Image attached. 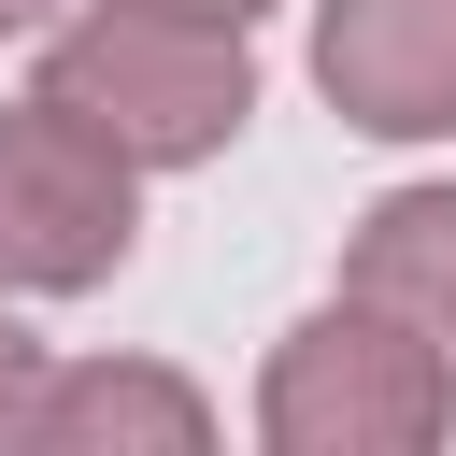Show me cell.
<instances>
[{
	"label": "cell",
	"mask_w": 456,
	"mask_h": 456,
	"mask_svg": "<svg viewBox=\"0 0 456 456\" xmlns=\"http://www.w3.org/2000/svg\"><path fill=\"white\" fill-rule=\"evenodd\" d=\"M43 370H57V356H43V342L14 328V299H0V456H28V399H43Z\"/></svg>",
	"instance_id": "cell-7"
},
{
	"label": "cell",
	"mask_w": 456,
	"mask_h": 456,
	"mask_svg": "<svg viewBox=\"0 0 456 456\" xmlns=\"http://www.w3.org/2000/svg\"><path fill=\"white\" fill-rule=\"evenodd\" d=\"M157 14H214V28H256L271 0H157Z\"/></svg>",
	"instance_id": "cell-8"
},
{
	"label": "cell",
	"mask_w": 456,
	"mask_h": 456,
	"mask_svg": "<svg viewBox=\"0 0 456 456\" xmlns=\"http://www.w3.org/2000/svg\"><path fill=\"white\" fill-rule=\"evenodd\" d=\"M342 299L399 314L442 370H456V185H385L342 242Z\"/></svg>",
	"instance_id": "cell-6"
},
{
	"label": "cell",
	"mask_w": 456,
	"mask_h": 456,
	"mask_svg": "<svg viewBox=\"0 0 456 456\" xmlns=\"http://www.w3.org/2000/svg\"><path fill=\"white\" fill-rule=\"evenodd\" d=\"M142 242V157H114L71 100H0V299H86Z\"/></svg>",
	"instance_id": "cell-3"
},
{
	"label": "cell",
	"mask_w": 456,
	"mask_h": 456,
	"mask_svg": "<svg viewBox=\"0 0 456 456\" xmlns=\"http://www.w3.org/2000/svg\"><path fill=\"white\" fill-rule=\"evenodd\" d=\"M314 86L370 142H456V0H314Z\"/></svg>",
	"instance_id": "cell-4"
},
{
	"label": "cell",
	"mask_w": 456,
	"mask_h": 456,
	"mask_svg": "<svg viewBox=\"0 0 456 456\" xmlns=\"http://www.w3.org/2000/svg\"><path fill=\"white\" fill-rule=\"evenodd\" d=\"M43 14H57V0H0V28H43Z\"/></svg>",
	"instance_id": "cell-9"
},
{
	"label": "cell",
	"mask_w": 456,
	"mask_h": 456,
	"mask_svg": "<svg viewBox=\"0 0 456 456\" xmlns=\"http://www.w3.org/2000/svg\"><path fill=\"white\" fill-rule=\"evenodd\" d=\"M43 100H71V114H86L114 157H142V171H200V157H228L242 114H256V57H242V28H214V14L100 0V14H71V28L43 43Z\"/></svg>",
	"instance_id": "cell-1"
},
{
	"label": "cell",
	"mask_w": 456,
	"mask_h": 456,
	"mask_svg": "<svg viewBox=\"0 0 456 456\" xmlns=\"http://www.w3.org/2000/svg\"><path fill=\"white\" fill-rule=\"evenodd\" d=\"M214 442V399L157 356H86V370H43L28 399V456H200Z\"/></svg>",
	"instance_id": "cell-5"
},
{
	"label": "cell",
	"mask_w": 456,
	"mask_h": 456,
	"mask_svg": "<svg viewBox=\"0 0 456 456\" xmlns=\"http://www.w3.org/2000/svg\"><path fill=\"white\" fill-rule=\"evenodd\" d=\"M442 428H456V370L370 299L299 314L256 370V442L271 456H428Z\"/></svg>",
	"instance_id": "cell-2"
}]
</instances>
